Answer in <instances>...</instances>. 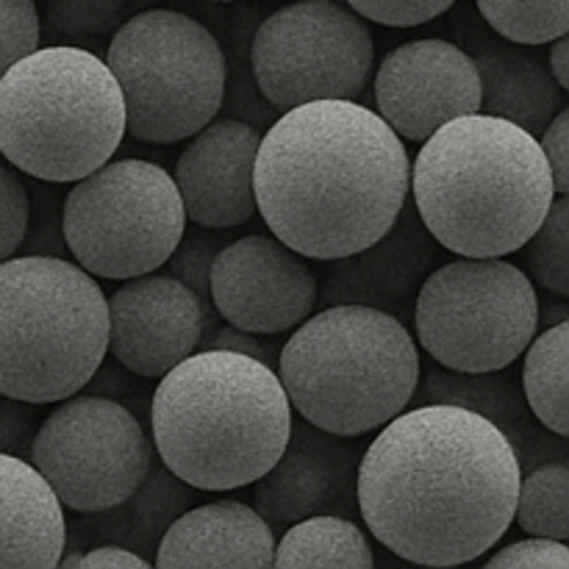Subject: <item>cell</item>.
Returning a JSON list of instances; mask_svg holds the SVG:
<instances>
[{
  "instance_id": "8992f818",
  "label": "cell",
  "mask_w": 569,
  "mask_h": 569,
  "mask_svg": "<svg viewBox=\"0 0 569 569\" xmlns=\"http://www.w3.org/2000/svg\"><path fill=\"white\" fill-rule=\"evenodd\" d=\"M122 137L120 83L89 50L37 48L0 78V156L26 176L78 181L106 164Z\"/></svg>"
},
{
  "instance_id": "3957f363",
  "label": "cell",
  "mask_w": 569,
  "mask_h": 569,
  "mask_svg": "<svg viewBox=\"0 0 569 569\" xmlns=\"http://www.w3.org/2000/svg\"><path fill=\"white\" fill-rule=\"evenodd\" d=\"M411 187L431 237L456 256L522 250L556 200L542 144L503 117H456L420 142Z\"/></svg>"
},
{
  "instance_id": "5b68a950",
  "label": "cell",
  "mask_w": 569,
  "mask_h": 569,
  "mask_svg": "<svg viewBox=\"0 0 569 569\" xmlns=\"http://www.w3.org/2000/svg\"><path fill=\"white\" fill-rule=\"evenodd\" d=\"M276 372L298 417L339 437H365L409 409L422 365L400 317L337 303L295 326Z\"/></svg>"
},
{
  "instance_id": "4fadbf2b",
  "label": "cell",
  "mask_w": 569,
  "mask_h": 569,
  "mask_svg": "<svg viewBox=\"0 0 569 569\" xmlns=\"http://www.w3.org/2000/svg\"><path fill=\"white\" fill-rule=\"evenodd\" d=\"M209 292L228 326L276 337L315 311L320 283L306 256L281 239L250 233L214 253Z\"/></svg>"
},
{
  "instance_id": "52a82bcc",
  "label": "cell",
  "mask_w": 569,
  "mask_h": 569,
  "mask_svg": "<svg viewBox=\"0 0 569 569\" xmlns=\"http://www.w3.org/2000/svg\"><path fill=\"white\" fill-rule=\"evenodd\" d=\"M109 356V300L98 278L59 256L0 261V395L59 403Z\"/></svg>"
},
{
  "instance_id": "ba28073f",
  "label": "cell",
  "mask_w": 569,
  "mask_h": 569,
  "mask_svg": "<svg viewBox=\"0 0 569 569\" xmlns=\"http://www.w3.org/2000/svg\"><path fill=\"white\" fill-rule=\"evenodd\" d=\"M126 103V133L176 144L209 126L226 100L228 67L214 33L176 9H144L111 33L106 53Z\"/></svg>"
},
{
  "instance_id": "7402d4cb",
  "label": "cell",
  "mask_w": 569,
  "mask_h": 569,
  "mask_svg": "<svg viewBox=\"0 0 569 569\" xmlns=\"http://www.w3.org/2000/svg\"><path fill=\"white\" fill-rule=\"evenodd\" d=\"M470 53V50H467ZM472 61L481 78V111L503 117L515 126L539 137L556 111L567 103V92L550 76L539 56L528 53L526 44L481 39L472 48Z\"/></svg>"
},
{
  "instance_id": "e0dca14e",
  "label": "cell",
  "mask_w": 569,
  "mask_h": 569,
  "mask_svg": "<svg viewBox=\"0 0 569 569\" xmlns=\"http://www.w3.org/2000/svg\"><path fill=\"white\" fill-rule=\"evenodd\" d=\"M259 131L244 120H211L178 156L176 181L183 214L200 228H237L259 214L253 167Z\"/></svg>"
},
{
  "instance_id": "60d3db41",
  "label": "cell",
  "mask_w": 569,
  "mask_h": 569,
  "mask_svg": "<svg viewBox=\"0 0 569 569\" xmlns=\"http://www.w3.org/2000/svg\"><path fill=\"white\" fill-rule=\"evenodd\" d=\"M211 3H237V0H211Z\"/></svg>"
},
{
  "instance_id": "6da1fadb",
  "label": "cell",
  "mask_w": 569,
  "mask_h": 569,
  "mask_svg": "<svg viewBox=\"0 0 569 569\" xmlns=\"http://www.w3.org/2000/svg\"><path fill=\"white\" fill-rule=\"evenodd\" d=\"M522 467L495 422L453 403H420L378 428L356 500L372 537L403 561H478L515 522Z\"/></svg>"
},
{
  "instance_id": "d4e9b609",
  "label": "cell",
  "mask_w": 569,
  "mask_h": 569,
  "mask_svg": "<svg viewBox=\"0 0 569 569\" xmlns=\"http://www.w3.org/2000/svg\"><path fill=\"white\" fill-rule=\"evenodd\" d=\"M526 365L520 372V387L531 415L553 437H569L567 409V365H569V320L537 331L526 348Z\"/></svg>"
},
{
  "instance_id": "ac0fdd59",
  "label": "cell",
  "mask_w": 569,
  "mask_h": 569,
  "mask_svg": "<svg viewBox=\"0 0 569 569\" xmlns=\"http://www.w3.org/2000/svg\"><path fill=\"white\" fill-rule=\"evenodd\" d=\"M439 259L442 244L431 237L415 203L406 200L398 220L376 242L328 261L326 287L317 292V300L326 306H372L400 317Z\"/></svg>"
},
{
  "instance_id": "d590c367",
  "label": "cell",
  "mask_w": 569,
  "mask_h": 569,
  "mask_svg": "<svg viewBox=\"0 0 569 569\" xmlns=\"http://www.w3.org/2000/svg\"><path fill=\"white\" fill-rule=\"evenodd\" d=\"M33 433H37L33 403L0 395V453L28 459Z\"/></svg>"
},
{
  "instance_id": "4316f807",
  "label": "cell",
  "mask_w": 569,
  "mask_h": 569,
  "mask_svg": "<svg viewBox=\"0 0 569 569\" xmlns=\"http://www.w3.org/2000/svg\"><path fill=\"white\" fill-rule=\"evenodd\" d=\"M498 37L539 48L569 31V0H476Z\"/></svg>"
},
{
  "instance_id": "74e56055",
  "label": "cell",
  "mask_w": 569,
  "mask_h": 569,
  "mask_svg": "<svg viewBox=\"0 0 569 569\" xmlns=\"http://www.w3.org/2000/svg\"><path fill=\"white\" fill-rule=\"evenodd\" d=\"M209 348H214V350H233V353L250 356V359L264 361V365L272 367V370H276V365H278V348H276V345L264 342V339H261L259 333L239 331V328H233V326H222L220 331H217L214 337H211Z\"/></svg>"
},
{
  "instance_id": "603a6c76",
  "label": "cell",
  "mask_w": 569,
  "mask_h": 569,
  "mask_svg": "<svg viewBox=\"0 0 569 569\" xmlns=\"http://www.w3.org/2000/svg\"><path fill=\"white\" fill-rule=\"evenodd\" d=\"M192 503L194 489L183 483L178 476H172L153 456L148 476L142 478V483L122 503L94 511V515H83L87 517L83 531L89 537L100 539V542H111L126 550H133V553L153 565L156 548H159L170 522Z\"/></svg>"
},
{
  "instance_id": "9a60e30c",
  "label": "cell",
  "mask_w": 569,
  "mask_h": 569,
  "mask_svg": "<svg viewBox=\"0 0 569 569\" xmlns=\"http://www.w3.org/2000/svg\"><path fill=\"white\" fill-rule=\"evenodd\" d=\"M109 300V356L144 381L209 348L214 328L203 303L172 276L126 278Z\"/></svg>"
},
{
  "instance_id": "4dcf8cb0",
  "label": "cell",
  "mask_w": 569,
  "mask_h": 569,
  "mask_svg": "<svg viewBox=\"0 0 569 569\" xmlns=\"http://www.w3.org/2000/svg\"><path fill=\"white\" fill-rule=\"evenodd\" d=\"M211 259H214V250L209 248V242H203L200 237H187V231H183L181 242L176 244V250H172L170 259L164 261V267H167V276L178 278L183 287H189L194 295H198L206 315H209L211 328H214V306H211V292H209Z\"/></svg>"
},
{
  "instance_id": "f35d334b",
  "label": "cell",
  "mask_w": 569,
  "mask_h": 569,
  "mask_svg": "<svg viewBox=\"0 0 569 569\" xmlns=\"http://www.w3.org/2000/svg\"><path fill=\"white\" fill-rule=\"evenodd\" d=\"M59 567H137L148 569L153 567L150 561H144L142 556H137L133 550L120 548V545L103 542L98 548H89L87 553H64L59 559Z\"/></svg>"
},
{
  "instance_id": "83f0119b",
  "label": "cell",
  "mask_w": 569,
  "mask_h": 569,
  "mask_svg": "<svg viewBox=\"0 0 569 569\" xmlns=\"http://www.w3.org/2000/svg\"><path fill=\"white\" fill-rule=\"evenodd\" d=\"M528 270L531 281L548 289L556 298L569 295V200L567 194H556L542 226L531 233L526 244Z\"/></svg>"
},
{
  "instance_id": "7c38bea8",
  "label": "cell",
  "mask_w": 569,
  "mask_h": 569,
  "mask_svg": "<svg viewBox=\"0 0 569 569\" xmlns=\"http://www.w3.org/2000/svg\"><path fill=\"white\" fill-rule=\"evenodd\" d=\"M153 456V442L131 409L89 392L59 400L28 450L59 503L76 515L122 503L148 476Z\"/></svg>"
},
{
  "instance_id": "9c48e42d",
  "label": "cell",
  "mask_w": 569,
  "mask_h": 569,
  "mask_svg": "<svg viewBox=\"0 0 569 569\" xmlns=\"http://www.w3.org/2000/svg\"><path fill=\"white\" fill-rule=\"evenodd\" d=\"M417 348L456 372L511 367L539 331L531 278L503 256H461L433 267L415 298Z\"/></svg>"
},
{
  "instance_id": "f1b7e54d",
  "label": "cell",
  "mask_w": 569,
  "mask_h": 569,
  "mask_svg": "<svg viewBox=\"0 0 569 569\" xmlns=\"http://www.w3.org/2000/svg\"><path fill=\"white\" fill-rule=\"evenodd\" d=\"M131 0H48V22L70 39H100L128 20Z\"/></svg>"
},
{
  "instance_id": "d6a6232c",
  "label": "cell",
  "mask_w": 569,
  "mask_h": 569,
  "mask_svg": "<svg viewBox=\"0 0 569 569\" xmlns=\"http://www.w3.org/2000/svg\"><path fill=\"white\" fill-rule=\"evenodd\" d=\"M28 217H31V203H28L26 183L14 170L0 164V261L11 259L26 242Z\"/></svg>"
},
{
  "instance_id": "30bf717a",
  "label": "cell",
  "mask_w": 569,
  "mask_h": 569,
  "mask_svg": "<svg viewBox=\"0 0 569 569\" xmlns=\"http://www.w3.org/2000/svg\"><path fill=\"white\" fill-rule=\"evenodd\" d=\"M61 214L76 264L103 281L161 270L187 231L176 181L144 159H109L72 181Z\"/></svg>"
},
{
  "instance_id": "5bb4252c",
  "label": "cell",
  "mask_w": 569,
  "mask_h": 569,
  "mask_svg": "<svg viewBox=\"0 0 569 569\" xmlns=\"http://www.w3.org/2000/svg\"><path fill=\"white\" fill-rule=\"evenodd\" d=\"M376 106L400 139L426 142L445 122L481 111L476 61L448 39L400 44L378 67Z\"/></svg>"
},
{
  "instance_id": "ffe728a7",
  "label": "cell",
  "mask_w": 569,
  "mask_h": 569,
  "mask_svg": "<svg viewBox=\"0 0 569 569\" xmlns=\"http://www.w3.org/2000/svg\"><path fill=\"white\" fill-rule=\"evenodd\" d=\"M64 550V506L31 461L0 453V567H59Z\"/></svg>"
},
{
  "instance_id": "44dd1931",
  "label": "cell",
  "mask_w": 569,
  "mask_h": 569,
  "mask_svg": "<svg viewBox=\"0 0 569 569\" xmlns=\"http://www.w3.org/2000/svg\"><path fill=\"white\" fill-rule=\"evenodd\" d=\"M415 398L420 403H453L478 411L489 422L506 433L515 448L520 467H537L550 453L565 456V439L550 445L548 428L531 415L522 395L520 378L509 372V367L495 372H456V370H428L422 381V392L417 389Z\"/></svg>"
},
{
  "instance_id": "f546056e",
  "label": "cell",
  "mask_w": 569,
  "mask_h": 569,
  "mask_svg": "<svg viewBox=\"0 0 569 569\" xmlns=\"http://www.w3.org/2000/svg\"><path fill=\"white\" fill-rule=\"evenodd\" d=\"M42 22L33 0H0V78L3 72L39 48Z\"/></svg>"
},
{
  "instance_id": "484cf974",
  "label": "cell",
  "mask_w": 569,
  "mask_h": 569,
  "mask_svg": "<svg viewBox=\"0 0 569 569\" xmlns=\"http://www.w3.org/2000/svg\"><path fill=\"white\" fill-rule=\"evenodd\" d=\"M515 520L528 537L569 539V470L565 461H545L520 476Z\"/></svg>"
},
{
  "instance_id": "d6986e66",
  "label": "cell",
  "mask_w": 569,
  "mask_h": 569,
  "mask_svg": "<svg viewBox=\"0 0 569 569\" xmlns=\"http://www.w3.org/2000/svg\"><path fill=\"white\" fill-rule=\"evenodd\" d=\"M276 537L264 517L239 500L189 506L170 522L153 565L172 567H272Z\"/></svg>"
},
{
  "instance_id": "277c9868",
  "label": "cell",
  "mask_w": 569,
  "mask_h": 569,
  "mask_svg": "<svg viewBox=\"0 0 569 569\" xmlns=\"http://www.w3.org/2000/svg\"><path fill=\"white\" fill-rule=\"evenodd\" d=\"M292 406L264 361L233 350H194L150 395V442L172 476L200 492L259 481L287 445Z\"/></svg>"
},
{
  "instance_id": "7a4b0ae2",
  "label": "cell",
  "mask_w": 569,
  "mask_h": 569,
  "mask_svg": "<svg viewBox=\"0 0 569 569\" xmlns=\"http://www.w3.org/2000/svg\"><path fill=\"white\" fill-rule=\"evenodd\" d=\"M403 139L356 100H309L281 111L256 150L261 220L306 259L331 261L376 242L409 200Z\"/></svg>"
},
{
  "instance_id": "2e32d148",
  "label": "cell",
  "mask_w": 569,
  "mask_h": 569,
  "mask_svg": "<svg viewBox=\"0 0 569 569\" xmlns=\"http://www.w3.org/2000/svg\"><path fill=\"white\" fill-rule=\"evenodd\" d=\"M365 448L359 437H339L295 420L276 465L253 481L256 511L270 528L292 526L315 515H339L356 520L359 461Z\"/></svg>"
},
{
  "instance_id": "ab89813d",
  "label": "cell",
  "mask_w": 569,
  "mask_h": 569,
  "mask_svg": "<svg viewBox=\"0 0 569 569\" xmlns=\"http://www.w3.org/2000/svg\"><path fill=\"white\" fill-rule=\"evenodd\" d=\"M548 70L550 76L556 78L561 89H569V42H567V33L556 37L550 42V56H548Z\"/></svg>"
},
{
  "instance_id": "cb8c5ba5",
  "label": "cell",
  "mask_w": 569,
  "mask_h": 569,
  "mask_svg": "<svg viewBox=\"0 0 569 569\" xmlns=\"http://www.w3.org/2000/svg\"><path fill=\"white\" fill-rule=\"evenodd\" d=\"M372 565L376 556L367 533L356 520L339 515H315L292 522L272 553V567L370 569Z\"/></svg>"
},
{
  "instance_id": "e575fe53",
  "label": "cell",
  "mask_w": 569,
  "mask_h": 569,
  "mask_svg": "<svg viewBox=\"0 0 569 569\" xmlns=\"http://www.w3.org/2000/svg\"><path fill=\"white\" fill-rule=\"evenodd\" d=\"M487 567L489 569H500V567L569 569V550H567V542H559V539L531 537V539H522V542H511L506 545V548H500L498 553L489 556Z\"/></svg>"
},
{
  "instance_id": "8fae6325",
  "label": "cell",
  "mask_w": 569,
  "mask_h": 569,
  "mask_svg": "<svg viewBox=\"0 0 569 569\" xmlns=\"http://www.w3.org/2000/svg\"><path fill=\"white\" fill-rule=\"evenodd\" d=\"M372 64L370 26L337 0L281 6L250 44L256 87L278 111L309 100H356L367 89Z\"/></svg>"
},
{
  "instance_id": "836d02e7",
  "label": "cell",
  "mask_w": 569,
  "mask_h": 569,
  "mask_svg": "<svg viewBox=\"0 0 569 569\" xmlns=\"http://www.w3.org/2000/svg\"><path fill=\"white\" fill-rule=\"evenodd\" d=\"M142 381L144 378L133 376L131 370H126V367L117 365L114 359H109V356H106L81 392L100 395V398H111V400H117V403L126 406V409H131L137 417L139 415L150 417V395H153V389L144 387Z\"/></svg>"
},
{
  "instance_id": "1f68e13d",
  "label": "cell",
  "mask_w": 569,
  "mask_h": 569,
  "mask_svg": "<svg viewBox=\"0 0 569 569\" xmlns=\"http://www.w3.org/2000/svg\"><path fill=\"white\" fill-rule=\"evenodd\" d=\"M365 20L389 28H415L453 9L456 0H345Z\"/></svg>"
},
{
  "instance_id": "8d00e7d4",
  "label": "cell",
  "mask_w": 569,
  "mask_h": 569,
  "mask_svg": "<svg viewBox=\"0 0 569 569\" xmlns=\"http://www.w3.org/2000/svg\"><path fill=\"white\" fill-rule=\"evenodd\" d=\"M569 111L567 106H561L559 111H556L553 120L545 126V131L539 133V144H542V153L545 159H548V167H550V176H553V187H556V194H567L569 192V161H567V153H569Z\"/></svg>"
}]
</instances>
